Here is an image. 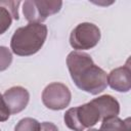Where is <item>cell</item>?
Masks as SVG:
<instances>
[{"mask_svg": "<svg viewBox=\"0 0 131 131\" xmlns=\"http://www.w3.org/2000/svg\"><path fill=\"white\" fill-rule=\"evenodd\" d=\"M10 117V112L4 101L3 95L0 93V122H5L9 119Z\"/></svg>", "mask_w": 131, "mask_h": 131, "instance_id": "cell-13", "label": "cell"}, {"mask_svg": "<svg viewBox=\"0 0 131 131\" xmlns=\"http://www.w3.org/2000/svg\"><path fill=\"white\" fill-rule=\"evenodd\" d=\"M100 40V30L91 23H81L77 25L70 35L71 46L78 50H87L95 47Z\"/></svg>", "mask_w": 131, "mask_h": 131, "instance_id": "cell-5", "label": "cell"}, {"mask_svg": "<svg viewBox=\"0 0 131 131\" xmlns=\"http://www.w3.org/2000/svg\"><path fill=\"white\" fill-rule=\"evenodd\" d=\"M47 37V27L43 24H28L16 29L11 37L10 48L18 56H30L37 53Z\"/></svg>", "mask_w": 131, "mask_h": 131, "instance_id": "cell-2", "label": "cell"}, {"mask_svg": "<svg viewBox=\"0 0 131 131\" xmlns=\"http://www.w3.org/2000/svg\"><path fill=\"white\" fill-rule=\"evenodd\" d=\"M91 102L97 108L100 116V120L118 117L120 113V104L118 100L112 95L104 94V95L98 96L97 98L92 99Z\"/></svg>", "mask_w": 131, "mask_h": 131, "instance_id": "cell-9", "label": "cell"}, {"mask_svg": "<svg viewBox=\"0 0 131 131\" xmlns=\"http://www.w3.org/2000/svg\"><path fill=\"white\" fill-rule=\"evenodd\" d=\"M98 131H130V119L124 121L118 117L104 119Z\"/></svg>", "mask_w": 131, "mask_h": 131, "instance_id": "cell-10", "label": "cell"}, {"mask_svg": "<svg viewBox=\"0 0 131 131\" xmlns=\"http://www.w3.org/2000/svg\"><path fill=\"white\" fill-rule=\"evenodd\" d=\"M67 66L72 80L79 89L96 95L106 88V73L94 63L88 53L72 51L67 57Z\"/></svg>", "mask_w": 131, "mask_h": 131, "instance_id": "cell-1", "label": "cell"}, {"mask_svg": "<svg viewBox=\"0 0 131 131\" xmlns=\"http://www.w3.org/2000/svg\"><path fill=\"white\" fill-rule=\"evenodd\" d=\"M41 124L33 118H24L15 126L14 131H40Z\"/></svg>", "mask_w": 131, "mask_h": 131, "instance_id": "cell-11", "label": "cell"}, {"mask_svg": "<svg viewBox=\"0 0 131 131\" xmlns=\"http://www.w3.org/2000/svg\"><path fill=\"white\" fill-rule=\"evenodd\" d=\"M63 120L68 128L74 131H84L86 128L94 126L100 120V116L94 104L89 101L77 107L69 108Z\"/></svg>", "mask_w": 131, "mask_h": 131, "instance_id": "cell-3", "label": "cell"}, {"mask_svg": "<svg viewBox=\"0 0 131 131\" xmlns=\"http://www.w3.org/2000/svg\"><path fill=\"white\" fill-rule=\"evenodd\" d=\"M62 1L27 0L23 3V13L29 24H42L49 15L57 13Z\"/></svg>", "mask_w": 131, "mask_h": 131, "instance_id": "cell-4", "label": "cell"}, {"mask_svg": "<svg viewBox=\"0 0 131 131\" xmlns=\"http://www.w3.org/2000/svg\"><path fill=\"white\" fill-rule=\"evenodd\" d=\"M72 94L68 86L59 82H53L47 85L42 92L43 104L53 111L66 108L71 102Z\"/></svg>", "mask_w": 131, "mask_h": 131, "instance_id": "cell-6", "label": "cell"}, {"mask_svg": "<svg viewBox=\"0 0 131 131\" xmlns=\"http://www.w3.org/2000/svg\"><path fill=\"white\" fill-rule=\"evenodd\" d=\"M107 84L118 92H128L131 88V70L128 64L113 70L107 75Z\"/></svg>", "mask_w": 131, "mask_h": 131, "instance_id": "cell-8", "label": "cell"}, {"mask_svg": "<svg viewBox=\"0 0 131 131\" xmlns=\"http://www.w3.org/2000/svg\"><path fill=\"white\" fill-rule=\"evenodd\" d=\"M11 62H12L11 51L5 46H0V72L8 69Z\"/></svg>", "mask_w": 131, "mask_h": 131, "instance_id": "cell-12", "label": "cell"}, {"mask_svg": "<svg viewBox=\"0 0 131 131\" xmlns=\"http://www.w3.org/2000/svg\"><path fill=\"white\" fill-rule=\"evenodd\" d=\"M3 98L10 114H18L27 107L30 100V94L26 88L13 86L4 92Z\"/></svg>", "mask_w": 131, "mask_h": 131, "instance_id": "cell-7", "label": "cell"}, {"mask_svg": "<svg viewBox=\"0 0 131 131\" xmlns=\"http://www.w3.org/2000/svg\"><path fill=\"white\" fill-rule=\"evenodd\" d=\"M86 131H98V129H94V128H89L88 130H86Z\"/></svg>", "mask_w": 131, "mask_h": 131, "instance_id": "cell-15", "label": "cell"}, {"mask_svg": "<svg viewBox=\"0 0 131 131\" xmlns=\"http://www.w3.org/2000/svg\"><path fill=\"white\" fill-rule=\"evenodd\" d=\"M40 131H58V128L55 124L51 122H43L41 123Z\"/></svg>", "mask_w": 131, "mask_h": 131, "instance_id": "cell-14", "label": "cell"}]
</instances>
